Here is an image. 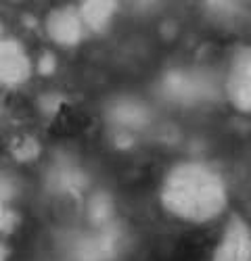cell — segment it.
Instances as JSON below:
<instances>
[{"mask_svg":"<svg viewBox=\"0 0 251 261\" xmlns=\"http://www.w3.org/2000/svg\"><path fill=\"white\" fill-rule=\"evenodd\" d=\"M212 261H251V226L233 213L212 251Z\"/></svg>","mask_w":251,"mask_h":261,"instance_id":"obj_3","label":"cell"},{"mask_svg":"<svg viewBox=\"0 0 251 261\" xmlns=\"http://www.w3.org/2000/svg\"><path fill=\"white\" fill-rule=\"evenodd\" d=\"M157 197L163 211L174 220L203 226L226 211L228 182L214 163L184 159L163 173Z\"/></svg>","mask_w":251,"mask_h":261,"instance_id":"obj_1","label":"cell"},{"mask_svg":"<svg viewBox=\"0 0 251 261\" xmlns=\"http://www.w3.org/2000/svg\"><path fill=\"white\" fill-rule=\"evenodd\" d=\"M224 90L235 109L251 115V46H241L230 57Z\"/></svg>","mask_w":251,"mask_h":261,"instance_id":"obj_2","label":"cell"}]
</instances>
